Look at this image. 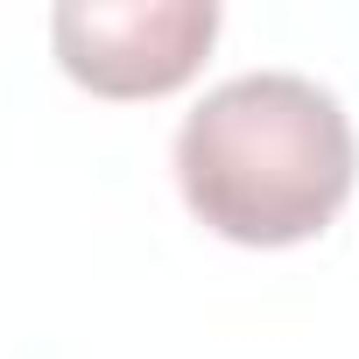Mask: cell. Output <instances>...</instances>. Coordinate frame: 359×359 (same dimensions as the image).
I'll use <instances>...</instances> for the list:
<instances>
[{
  "mask_svg": "<svg viewBox=\"0 0 359 359\" xmlns=\"http://www.w3.org/2000/svg\"><path fill=\"white\" fill-rule=\"evenodd\" d=\"M352 120L303 71L226 78L176 127V191L233 247L317 240L352 198Z\"/></svg>",
  "mask_w": 359,
  "mask_h": 359,
  "instance_id": "cell-1",
  "label": "cell"
},
{
  "mask_svg": "<svg viewBox=\"0 0 359 359\" xmlns=\"http://www.w3.org/2000/svg\"><path fill=\"white\" fill-rule=\"evenodd\" d=\"M57 64L99 99H162L191 85L219 43L212 0H64L50 15Z\"/></svg>",
  "mask_w": 359,
  "mask_h": 359,
  "instance_id": "cell-2",
  "label": "cell"
}]
</instances>
